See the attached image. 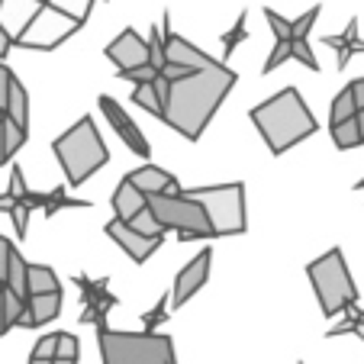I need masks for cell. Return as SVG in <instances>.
Masks as SVG:
<instances>
[{
	"label": "cell",
	"mask_w": 364,
	"mask_h": 364,
	"mask_svg": "<svg viewBox=\"0 0 364 364\" xmlns=\"http://www.w3.org/2000/svg\"><path fill=\"white\" fill-rule=\"evenodd\" d=\"M235 81H239V75L223 62L210 65L203 71H193L181 81H171L161 119L187 142H197L210 126V119L216 117L220 103L226 100V94L235 87Z\"/></svg>",
	"instance_id": "obj_1"
},
{
	"label": "cell",
	"mask_w": 364,
	"mask_h": 364,
	"mask_svg": "<svg viewBox=\"0 0 364 364\" xmlns=\"http://www.w3.org/2000/svg\"><path fill=\"white\" fill-rule=\"evenodd\" d=\"M248 117H252L255 129L262 132V139L268 142L271 155H284L287 149L300 145L303 139L316 132V117L309 113V107L303 103L296 87H284L271 100L252 107Z\"/></svg>",
	"instance_id": "obj_2"
},
{
	"label": "cell",
	"mask_w": 364,
	"mask_h": 364,
	"mask_svg": "<svg viewBox=\"0 0 364 364\" xmlns=\"http://www.w3.org/2000/svg\"><path fill=\"white\" fill-rule=\"evenodd\" d=\"M52 151H55L58 165H62L68 187H81L90 174L100 171L110 161V149L103 145L100 129L90 117H81L62 139H55Z\"/></svg>",
	"instance_id": "obj_3"
},
{
	"label": "cell",
	"mask_w": 364,
	"mask_h": 364,
	"mask_svg": "<svg viewBox=\"0 0 364 364\" xmlns=\"http://www.w3.org/2000/svg\"><path fill=\"white\" fill-rule=\"evenodd\" d=\"M103 364H178L174 342L161 332H119V329H97Z\"/></svg>",
	"instance_id": "obj_4"
},
{
	"label": "cell",
	"mask_w": 364,
	"mask_h": 364,
	"mask_svg": "<svg viewBox=\"0 0 364 364\" xmlns=\"http://www.w3.org/2000/svg\"><path fill=\"white\" fill-rule=\"evenodd\" d=\"M306 277H309V284H313V290H316L319 306H323L326 316H338V313H345L348 306H355L358 287L348 274L342 248H329L323 258L306 264Z\"/></svg>",
	"instance_id": "obj_5"
},
{
	"label": "cell",
	"mask_w": 364,
	"mask_h": 364,
	"mask_svg": "<svg viewBox=\"0 0 364 364\" xmlns=\"http://www.w3.org/2000/svg\"><path fill=\"white\" fill-rule=\"evenodd\" d=\"M145 206L151 210V216L159 220L161 229H174L178 239H210L213 226L206 220L200 200H193L191 193H155L145 197Z\"/></svg>",
	"instance_id": "obj_6"
},
{
	"label": "cell",
	"mask_w": 364,
	"mask_h": 364,
	"mask_svg": "<svg viewBox=\"0 0 364 364\" xmlns=\"http://www.w3.org/2000/svg\"><path fill=\"white\" fill-rule=\"evenodd\" d=\"M193 200H200L206 220L213 226V235H242L245 232V187L235 184H216V187H197L187 191Z\"/></svg>",
	"instance_id": "obj_7"
},
{
	"label": "cell",
	"mask_w": 364,
	"mask_h": 364,
	"mask_svg": "<svg viewBox=\"0 0 364 364\" xmlns=\"http://www.w3.org/2000/svg\"><path fill=\"white\" fill-rule=\"evenodd\" d=\"M161 39H165V62L184 68L187 75H193V71H203V68H210V65H216L213 58L206 55V52H200L193 42H187L184 36L174 33V29H171V16H168V14H165V23H161Z\"/></svg>",
	"instance_id": "obj_8"
},
{
	"label": "cell",
	"mask_w": 364,
	"mask_h": 364,
	"mask_svg": "<svg viewBox=\"0 0 364 364\" xmlns=\"http://www.w3.org/2000/svg\"><path fill=\"white\" fill-rule=\"evenodd\" d=\"M210 264H213V252L206 248V252L193 255L191 262L178 271V277H174V290H171V306L181 309L206 281H210Z\"/></svg>",
	"instance_id": "obj_9"
},
{
	"label": "cell",
	"mask_w": 364,
	"mask_h": 364,
	"mask_svg": "<svg viewBox=\"0 0 364 364\" xmlns=\"http://www.w3.org/2000/svg\"><path fill=\"white\" fill-rule=\"evenodd\" d=\"M97 103H100V110H103V117H107V123H110L113 129H117V136L123 139V142L129 145V149L136 151V155H142V159H145V155H151V145H149V139L142 136V129H139V126L132 123V117L123 110V107H119L117 100H113V97H107V94H103Z\"/></svg>",
	"instance_id": "obj_10"
},
{
	"label": "cell",
	"mask_w": 364,
	"mask_h": 364,
	"mask_svg": "<svg viewBox=\"0 0 364 364\" xmlns=\"http://www.w3.org/2000/svg\"><path fill=\"white\" fill-rule=\"evenodd\" d=\"M107 58H110L119 71L142 68V65H149V42H145L136 29H123V33L107 46Z\"/></svg>",
	"instance_id": "obj_11"
},
{
	"label": "cell",
	"mask_w": 364,
	"mask_h": 364,
	"mask_svg": "<svg viewBox=\"0 0 364 364\" xmlns=\"http://www.w3.org/2000/svg\"><path fill=\"white\" fill-rule=\"evenodd\" d=\"M103 232L110 235L113 242H117L119 248H123L126 255H129L136 264H145L151 258V252L161 245V239H145V235H139V232H132L126 223H119V220H110L107 226H103Z\"/></svg>",
	"instance_id": "obj_12"
},
{
	"label": "cell",
	"mask_w": 364,
	"mask_h": 364,
	"mask_svg": "<svg viewBox=\"0 0 364 364\" xmlns=\"http://www.w3.org/2000/svg\"><path fill=\"white\" fill-rule=\"evenodd\" d=\"M123 181H129V184L136 187L139 193H145V197H155V193H184L181 181L174 178L171 171H165V168H155V165L136 168V171H129Z\"/></svg>",
	"instance_id": "obj_13"
},
{
	"label": "cell",
	"mask_w": 364,
	"mask_h": 364,
	"mask_svg": "<svg viewBox=\"0 0 364 364\" xmlns=\"http://www.w3.org/2000/svg\"><path fill=\"white\" fill-rule=\"evenodd\" d=\"M62 313V290L58 294H36L26 296V313H23L20 326L26 329H36V326H46Z\"/></svg>",
	"instance_id": "obj_14"
},
{
	"label": "cell",
	"mask_w": 364,
	"mask_h": 364,
	"mask_svg": "<svg viewBox=\"0 0 364 364\" xmlns=\"http://www.w3.org/2000/svg\"><path fill=\"white\" fill-rule=\"evenodd\" d=\"M113 210H117V216H113V220L129 223L139 210H145V193H139L129 181H123V184L117 187V193H113Z\"/></svg>",
	"instance_id": "obj_15"
},
{
	"label": "cell",
	"mask_w": 364,
	"mask_h": 364,
	"mask_svg": "<svg viewBox=\"0 0 364 364\" xmlns=\"http://www.w3.org/2000/svg\"><path fill=\"white\" fill-rule=\"evenodd\" d=\"M4 117L10 119V123H16L20 129L29 132V94L26 87H23L20 81H10V94H7V110H4Z\"/></svg>",
	"instance_id": "obj_16"
},
{
	"label": "cell",
	"mask_w": 364,
	"mask_h": 364,
	"mask_svg": "<svg viewBox=\"0 0 364 364\" xmlns=\"http://www.w3.org/2000/svg\"><path fill=\"white\" fill-rule=\"evenodd\" d=\"M26 290L29 296L36 294H58L62 284H58L55 271L46 268V264H26Z\"/></svg>",
	"instance_id": "obj_17"
},
{
	"label": "cell",
	"mask_w": 364,
	"mask_h": 364,
	"mask_svg": "<svg viewBox=\"0 0 364 364\" xmlns=\"http://www.w3.org/2000/svg\"><path fill=\"white\" fill-rule=\"evenodd\" d=\"M4 287L14 290L16 296H23L26 300L29 290H26V258H23L20 252H10V262H7V281H4Z\"/></svg>",
	"instance_id": "obj_18"
},
{
	"label": "cell",
	"mask_w": 364,
	"mask_h": 364,
	"mask_svg": "<svg viewBox=\"0 0 364 364\" xmlns=\"http://www.w3.org/2000/svg\"><path fill=\"white\" fill-rule=\"evenodd\" d=\"M0 303H4V319H7V329L20 326L23 313H26V300H23V296H16L14 290L0 287Z\"/></svg>",
	"instance_id": "obj_19"
},
{
	"label": "cell",
	"mask_w": 364,
	"mask_h": 364,
	"mask_svg": "<svg viewBox=\"0 0 364 364\" xmlns=\"http://www.w3.org/2000/svg\"><path fill=\"white\" fill-rule=\"evenodd\" d=\"M126 226H129L132 232L145 235V239H161V235H165V229L159 226V220L151 216V210H149V206H145V210H139V213L132 216V220L126 223Z\"/></svg>",
	"instance_id": "obj_20"
},
{
	"label": "cell",
	"mask_w": 364,
	"mask_h": 364,
	"mask_svg": "<svg viewBox=\"0 0 364 364\" xmlns=\"http://www.w3.org/2000/svg\"><path fill=\"white\" fill-rule=\"evenodd\" d=\"M132 103H139L145 113H151V117H159V119H161V113H165V103L159 100V94H155L151 81L149 84H139V87L132 90Z\"/></svg>",
	"instance_id": "obj_21"
},
{
	"label": "cell",
	"mask_w": 364,
	"mask_h": 364,
	"mask_svg": "<svg viewBox=\"0 0 364 364\" xmlns=\"http://www.w3.org/2000/svg\"><path fill=\"white\" fill-rule=\"evenodd\" d=\"M332 142L338 145V149H358V145L364 142L361 139V132H358V123L355 119H345V123H336L332 126Z\"/></svg>",
	"instance_id": "obj_22"
},
{
	"label": "cell",
	"mask_w": 364,
	"mask_h": 364,
	"mask_svg": "<svg viewBox=\"0 0 364 364\" xmlns=\"http://www.w3.org/2000/svg\"><path fill=\"white\" fill-rule=\"evenodd\" d=\"M355 113H358V107H355V100H351V90L348 87L338 90L336 100H332V110H329V126L345 123V119H355Z\"/></svg>",
	"instance_id": "obj_23"
},
{
	"label": "cell",
	"mask_w": 364,
	"mask_h": 364,
	"mask_svg": "<svg viewBox=\"0 0 364 364\" xmlns=\"http://www.w3.org/2000/svg\"><path fill=\"white\" fill-rule=\"evenodd\" d=\"M0 126H4V151H7V159H14L16 151L23 149V142H26V129H20L16 123H10L4 113H0Z\"/></svg>",
	"instance_id": "obj_24"
},
{
	"label": "cell",
	"mask_w": 364,
	"mask_h": 364,
	"mask_svg": "<svg viewBox=\"0 0 364 364\" xmlns=\"http://www.w3.org/2000/svg\"><path fill=\"white\" fill-rule=\"evenodd\" d=\"M145 42H149V65L161 75V68H165L168 62H165V39H161L159 26H151V36H149Z\"/></svg>",
	"instance_id": "obj_25"
},
{
	"label": "cell",
	"mask_w": 364,
	"mask_h": 364,
	"mask_svg": "<svg viewBox=\"0 0 364 364\" xmlns=\"http://www.w3.org/2000/svg\"><path fill=\"white\" fill-rule=\"evenodd\" d=\"M245 23H248V14H239V20H235V26L229 29L226 36H223V55H226V58L232 55V48L239 46V42H242V39H245V36H248Z\"/></svg>",
	"instance_id": "obj_26"
},
{
	"label": "cell",
	"mask_w": 364,
	"mask_h": 364,
	"mask_svg": "<svg viewBox=\"0 0 364 364\" xmlns=\"http://www.w3.org/2000/svg\"><path fill=\"white\" fill-rule=\"evenodd\" d=\"M319 10H323V7L316 4V7L306 10V14H303L300 20H290V39H306L309 29H313V23L319 20Z\"/></svg>",
	"instance_id": "obj_27"
},
{
	"label": "cell",
	"mask_w": 364,
	"mask_h": 364,
	"mask_svg": "<svg viewBox=\"0 0 364 364\" xmlns=\"http://www.w3.org/2000/svg\"><path fill=\"white\" fill-rule=\"evenodd\" d=\"M290 58H296L300 65L319 71V62H316V55H313V48H309L306 39H290Z\"/></svg>",
	"instance_id": "obj_28"
},
{
	"label": "cell",
	"mask_w": 364,
	"mask_h": 364,
	"mask_svg": "<svg viewBox=\"0 0 364 364\" xmlns=\"http://www.w3.org/2000/svg\"><path fill=\"white\" fill-rule=\"evenodd\" d=\"M264 20H268V26H271V33H274V39L277 42H287L290 39V20H284L277 10H264Z\"/></svg>",
	"instance_id": "obj_29"
},
{
	"label": "cell",
	"mask_w": 364,
	"mask_h": 364,
	"mask_svg": "<svg viewBox=\"0 0 364 364\" xmlns=\"http://www.w3.org/2000/svg\"><path fill=\"white\" fill-rule=\"evenodd\" d=\"M55 358H62V361H77V338L71 336V332H58Z\"/></svg>",
	"instance_id": "obj_30"
},
{
	"label": "cell",
	"mask_w": 364,
	"mask_h": 364,
	"mask_svg": "<svg viewBox=\"0 0 364 364\" xmlns=\"http://www.w3.org/2000/svg\"><path fill=\"white\" fill-rule=\"evenodd\" d=\"M55 348H58V332L42 336L39 342H36V348H33V358H39V361H52V358H55Z\"/></svg>",
	"instance_id": "obj_31"
},
{
	"label": "cell",
	"mask_w": 364,
	"mask_h": 364,
	"mask_svg": "<svg viewBox=\"0 0 364 364\" xmlns=\"http://www.w3.org/2000/svg\"><path fill=\"white\" fill-rule=\"evenodd\" d=\"M290 58V39L287 42H274V48H271L268 62H264V75H271V71L277 68V65H284Z\"/></svg>",
	"instance_id": "obj_32"
},
{
	"label": "cell",
	"mask_w": 364,
	"mask_h": 364,
	"mask_svg": "<svg viewBox=\"0 0 364 364\" xmlns=\"http://www.w3.org/2000/svg\"><path fill=\"white\" fill-rule=\"evenodd\" d=\"M29 213H33V203L29 200H16V206H14V223H16V235L20 239H26V220H29Z\"/></svg>",
	"instance_id": "obj_33"
},
{
	"label": "cell",
	"mask_w": 364,
	"mask_h": 364,
	"mask_svg": "<svg viewBox=\"0 0 364 364\" xmlns=\"http://www.w3.org/2000/svg\"><path fill=\"white\" fill-rule=\"evenodd\" d=\"M119 77H126V81H132L139 87V84H149L159 77V71L151 68V65H142V68H132V71H119Z\"/></svg>",
	"instance_id": "obj_34"
},
{
	"label": "cell",
	"mask_w": 364,
	"mask_h": 364,
	"mask_svg": "<svg viewBox=\"0 0 364 364\" xmlns=\"http://www.w3.org/2000/svg\"><path fill=\"white\" fill-rule=\"evenodd\" d=\"M10 197L14 200H26L29 197V187H26V181H23V171L20 168H14V171H10Z\"/></svg>",
	"instance_id": "obj_35"
},
{
	"label": "cell",
	"mask_w": 364,
	"mask_h": 364,
	"mask_svg": "<svg viewBox=\"0 0 364 364\" xmlns=\"http://www.w3.org/2000/svg\"><path fill=\"white\" fill-rule=\"evenodd\" d=\"M165 316H168V296H161L159 306L151 309V313H145V332H151V329H155V326H159Z\"/></svg>",
	"instance_id": "obj_36"
},
{
	"label": "cell",
	"mask_w": 364,
	"mask_h": 364,
	"mask_svg": "<svg viewBox=\"0 0 364 364\" xmlns=\"http://www.w3.org/2000/svg\"><path fill=\"white\" fill-rule=\"evenodd\" d=\"M10 81H14V71L0 62V113L7 110V94H10Z\"/></svg>",
	"instance_id": "obj_37"
},
{
	"label": "cell",
	"mask_w": 364,
	"mask_h": 364,
	"mask_svg": "<svg viewBox=\"0 0 364 364\" xmlns=\"http://www.w3.org/2000/svg\"><path fill=\"white\" fill-rule=\"evenodd\" d=\"M10 252H14L10 239H4V235H0V287H4V281H7V262H10Z\"/></svg>",
	"instance_id": "obj_38"
},
{
	"label": "cell",
	"mask_w": 364,
	"mask_h": 364,
	"mask_svg": "<svg viewBox=\"0 0 364 364\" xmlns=\"http://www.w3.org/2000/svg\"><path fill=\"white\" fill-rule=\"evenodd\" d=\"M348 90H351V100H355V107H358V110H364V77L351 81Z\"/></svg>",
	"instance_id": "obj_39"
},
{
	"label": "cell",
	"mask_w": 364,
	"mask_h": 364,
	"mask_svg": "<svg viewBox=\"0 0 364 364\" xmlns=\"http://www.w3.org/2000/svg\"><path fill=\"white\" fill-rule=\"evenodd\" d=\"M10 46H14V39H10V33H7V29L0 26V62H4V58H7Z\"/></svg>",
	"instance_id": "obj_40"
},
{
	"label": "cell",
	"mask_w": 364,
	"mask_h": 364,
	"mask_svg": "<svg viewBox=\"0 0 364 364\" xmlns=\"http://www.w3.org/2000/svg\"><path fill=\"white\" fill-rule=\"evenodd\" d=\"M14 206H16V200L10 193H0V213H14Z\"/></svg>",
	"instance_id": "obj_41"
},
{
	"label": "cell",
	"mask_w": 364,
	"mask_h": 364,
	"mask_svg": "<svg viewBox=\"0 0 364 364\" xmlns=\"http://www.w3.org/2000/svg\"><path fill=\"white\" fill-rule=\"evenodd\" d=\"M7 151H4V126H0V165H7Z\"/></svg>",
	"instance_id": "obj_42"
},
{
	"label": "cell",
	"mask_w": 364,
	"mask_h": 364,
	"mask_svg": "<svg viewBox=\"0 0 364 364\" xmlns=\"http://www.w3.org/2000/svg\"><path fill=\"white\" fill-rule=\"evenodd\" d=\"M355 123H358V132H361V139H364V110L355 113Z\"/></svg>",
	"instance_id": "obj_43"
},
{
	"label": "cell",
	"mask_w": 364,
	"mask_h": 364,
	"mask_svg": "<svg viewBox=\"0 0 364 364\" xmlns=\"http://www.w3.org/2000/svg\"><path fill=\"white\" fill-rule=\"evenodd\" d=\"M0 336H7V319H4V303H0Z\"/></svg>",
	"instance_id": "obj_44"
},
{
	"label": "cell",
	"mask_w": 364,
	"mask_h": 364,
	"mask_svg": "<svg viewBox=\"0 0 364 364\" xmlns=\"http://www.w3.org/2000/svg\"><path fill=\"white\" fill-rule=\"evenodd\" d=\"M29 364H52V361H39V358H29Z\"/></svg>",
	"instance_id": "obj_45"
},
{
	"label": "cell",
	"mask_w": 364,
	"mask_h": 364,
	"mask_svg": "<svg viewBox=\"0 0 364 364\" xmlns=\"http://www.w3.org/2000/svg\"><path fill=\"white\" fill-rule=\"evenodd\" d=\"M52 364H75V361H62V358H52Z\"/></svg>",
	"instance_id": "obj_46"
},
{
	"label": "cell",
	"mask_w": 364,
	"mask_h": 364,
	"mask_svg": "<svg viewBox=\"0 0 364 364\" xmlns=\"http://www.w3.org/2000/svg\"><path fill=\"white\" fill-rule=\"evenodd\" d=\"M0 4H4V0H0Z\"/></svg>",
	"instance_id": "obj_47"
}]
</instances>
